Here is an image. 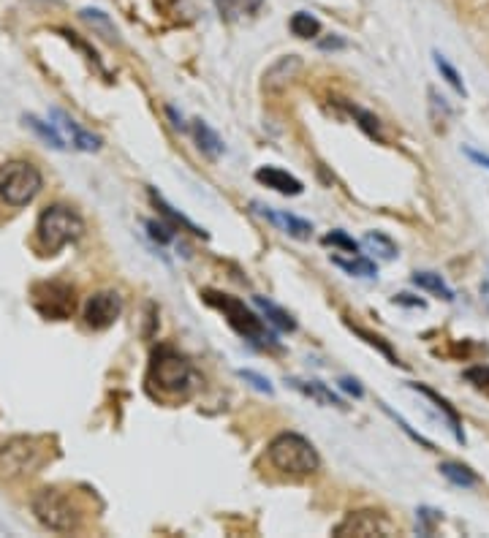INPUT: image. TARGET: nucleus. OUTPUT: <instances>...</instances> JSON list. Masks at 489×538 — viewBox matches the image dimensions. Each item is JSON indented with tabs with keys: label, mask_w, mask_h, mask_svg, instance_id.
<instances>
[{
	"label": "nucleus",
	"mask_w": 489,
	"mask_h": 538,
	"mask_svg": "<svg viewBox=\"0 0 489 538\" xmlns=\"http://www.w3.org/2000/svg\"><path fill=\"white\" fill-rule=\"evenodd\" d=\"M267 460L272 468L286 476H310L321 468L316 446L299 433L275 435L267 446Z\"/></svg>",
	"instance_id": "f257e3e1"
},
{
	"label": "nucleus",
	"mask_w": 489,
	"mask_h": 538,
	"mask_svg": "<svg viewBox=\"0 0 489 538\" xmlns=\"http://www.w3.org/2000/svg\"><path fill=\"white\" fill-rule=\"evenodd\" d=\"M204 302L212 305L215 310H221L223 318L229 321V327L237 335L245 337V340H250V343H256L261 348L275 346V335L269 332L267 324L242 299L231 297V294H221V291H204Z\"/></svg>",
	"instance_id": "f03ea898"
},
{
	"label": "nucleus",
	"mask_w": 489,
	"mask_h": 538,
	"mask_svg": "<svg viewBox=\"0 0 489 538\" xmlns=\"http://www.w3.org/2000/svg\"><path fill=\"white\" fill-rule=\"evenodd\" d=\"M82 234H85V221L79 218V212H74L66 204H52L47 210H41L39 223H36V237L47 253H58L71 242H77Z\"/></svg>",
	"instance_id": "7ed1b4c3"
},
{
	"label": "nucleus",
	"mask_w": 489,
	"mask_h": 538,
	"mask_svg": "<svg viewBox=\"0 0 489 538\" xmlns=\"http://www.w3.org/2000/svg\"><path fill=\"white\" fill-rule=\"evenodd\" d=\"M30 509L44 528L55 530V533H74L82 525V511H79L77 500L55 487L36 492L30 500Z\"/></svg>",
	"instance_id": "20e7f679"
},
{
	"label": "nucleus",
	"mask_w": 489,
	"mask_h": 538,
	"mask_svg": "<svg viewBox=\"0 0 489 538\" xmlns=\"http://www.w3.org/2000/svg\"><path fill=\"white\" fill-rule=\"evenodd\" d=\"M150 384L163 394H188L193 386V365L174 348H158L150 362Z\"/></svg>",
	"instance_id": "39448f33"
},
{
	"label": "nucleus",
	"mask_w": 489,
	"mask_h": 538,
	"mask_svg": "<svg viewBox=\"0 0 489 538\" xmlns=\"http://www.w3.org/2000/svg\"><path fill=\"white\" fill-rule=\"evenodd\" d=\"M44 177L30 161H9L0 166V202L25 207L39 196Z\"/></svg>",
	"instance_id": "423d86ee"
},
{
	"label": "nucleus",
	"mask_w": 489,
	"mask_h": 538,
	"mask_svg": "<svg viewBox=\"0 0 489 538\" xmlns=\"http://www.w3.org/2000/svg\"><path fill=\"white\" fill-rule=\"evenodd\" d=\"M41 460H44V449H41L39 438H33V435H17L0 446V468L9 476L36 471Z\"/></svg>",
	"instance_id": "0eeeda50"
},
{
	"label": "nucleus",
	"mask_w": 489,
	"mask_h": 538,
	"mask_svg": "<svg viewBox=\"0 0 489 538\" xmlns=\"http://www.w3.org/2000/svg\"><path fill=\"white\" fill-rule=\"evenodd\" d=\"M123 313V297L117 291H96L85 302V324L96 332L115 327Z\"/></svg>",
	"instance_id": "6e6552de"
},
{
	"label": "nucleus",
	"mask_w": 489,
	"mask_h": 538,
	"mask_svg": "<svg viewBox=\"0 0 489 538\" xmlns=\"http://www.w3.org/2000/svg\"><path fill=\"white\" fill-rule=\"evenodd\" d=\"M33 305L39 308L41 316L47 318H68L74 313V289L63 283H41L33 289Z\"/></svg>",
	"instance_id": "1a4fd4ad"
},
{
	"label": "nucleus",
	"mask_w": 489,
	"mask_h": 538,
	"mask_svg": "<svg viewBox=\"0 0 489 538\" xmlns=\"http://www.w3.org/2000/svg\"><path fill=\"white\" fill-rule=\"evenodd\" d=\"M392 533V525L384 514L378 511H351L340 525L335 528V536L346 538V536H389Z\"/></svg>",
	"instance_id": "9d476101"
},
{
	"label": "nucleus",
	"mask_w": 489,
	"mask_h": 538,
	"mask_svg": "<svg viewBox=\"0 0 489 538\" xmlns=\"http://www.w3.org/2000/svg\"><path fill=\"white\" fill-rule=\"evenodd\" d=\"M256 180H259L264 188H272V191L283 193V196H299L305 191V185L299 183L294 174H288L286 169H278V166H261L256 172Z\"/></svg>",
	"instance_id": "9b49d317"
},
{
	"label": "nucleus",
	"mask_w": 489,
	"mask_h": 538,
	"mask_svg": "<svg viewBox=\"0 0 489 538\" xmlns=\"http://www.w3.org/2000/svg\"><path fill=\"white\" fill-rule=\"evenodd\" d=\"M299 68H302V58H297V55H286V58L275 60L272 66L264 71V87L267 90H283V87H288V82L297 77Z\"/></svg>",
	"instance_id": "f8f14e48"
},
{
	"label": "nucleus",
	"mask_w": 489,
	"mask_h": 538,
	"mask_svg": "<svg viewBox=\"0 0 489 538\" xmlns=\"http://www.w3.org/2000/svg\"><path fill=\"white\" fill-rule=\"evenodd\" d=\"M52 117H55L60 128H63L68 136H71V145L74 147L85 150V153H96L98 147H101V139L90 134V131H85V128H82V125H79L74 117L66 115L63 109H52Z\"/></svg>",
	"instance_id": "ddd939ff"
},
{
	"label": "nucleus",
	"mask_w": 489,
	"mask_h": 538,
	"mask_svg": "<svg viewBox=\"0 0 489 538\" xmlns=\"http://www.w3.org/2000/svg\"><path fill=\"white\" fill-rule=\"evenodd\" d=\"M259 212L278 226L280 231H286L291 237H297V240H310V234H313V223L302 221L297 215H288V212H278L272 210V207H259Z\"/></svg>",
	"instance_id": "4468645a"
},
{
	"label": "nucleus",
	"mask_w": 489,
	"mask_h": 538,
	"mask_svg": "<svg viewBox=\"0 0 489 538\" xmlns=\"http://www.w3.org/2000/svg\"><path fill=\"white\" fill-rule=\"evenodd\" d=\"M264 6V0H215V9L223 22H242L256 17Z\"/></svg>",
	"instance_id": "2eb2a0df"
},
{
	"label": "nucleus",
	"mask_w": 489,
	"mask_h": 538,
	"mask_svg": "<svg viewBox=\"0 0 489 538\" xmlns=\"http://www.w3.org/2000/svg\"><path fill=\"white\" fill-rule=\"evenodd\" d=\"M150 202H153L155 207H158V212H161L166 221L172 223L174 229H185V231H191V234H196V237H207V231L199 229V226H196L193 221H188V218H185V215L180 210H174L172 204L166 202L161 193H155L153 188H150Z\"/></svg>",
	"instance_id": "dca6fc26"
},
{
	"label": "nucleus",
	"mask_w": 489,
	"mask_h": 538,
	"mask_svg": "<svg viewBox=\"0 0 489 538\" xmlns=\"http://www.w3.org/2000/svg\"><path fill=\"white\" fill-rule=\"evenodd\" d=\"M332 264L343 269V272H348V275H356V278H375V272H378L373 261L359 256V253H348V256L335 253V256H332Z\"/></svg>",
	"instance_id": "f3484780"
},
{
	"label": "nucleus",
	"mask_w": 489,
	"mask_h": 538,
	"mask_svg": "<svg viewBox=\"0 0 489 538\" xmlns=\"http://www.w3.org/2000/svg\"><path fill=\"white\" fill-rule=\"evenodd\" d=\"M253 302H256V308H259L261 313L267 316L269 324H272V327H278L280 332H294V329H297V321L291 318V313H286L283 308H278L275 302H269V299H264V297H256Z\"/></svg>",
	"instance_id": "a211bd4d"
},
{
	"label": "nucleus",
	"mask_w": 489,
	"mask_h": 538,
	"mask_svg": "<svg viewBox=\"0 0 489 538\" xmlns=\"http://www.w3.org/2000/svg\"><path fill=\"white\" fill-rule=\"evenodd\" d=\"M291 384L297 386L302 394H307V397H313L316 403L329 405V408H346V405H343V400H340V397H337L332 389H326L321 381H291Z\"/></svg>",
	"instance_id": "6ab92c4d"
},
{
	"label": "nucleus",
	"mask_w": 489,
	"mask_h": 538,
	"mask_svg": "<svg viewBox=\"0 0 489 538\" xmlns=\"http://www.w3.org/2000/svg\"><path fill=\"white\" fill-rule=\"evenodd\" d=\"M193 136H196V145L202 150L204 155H210V158H218L223 153V142L221 136L212 131L210 125L204 123V120H196L193 123Z\"/></svg>",
	"instance_id": "aec40b11"
},
{
	"label": "nucleus",
	"mask_w": 489,
	"mask_h": 538,
	"mask_svg": "<svg viewBox=\"0 0 489 538\" xmlns=\"http://www.w3.org/2000/svg\"><path fill=\"white\" fill-rule=\"evenodd\" d=\"M362 245L373 253L375 259H381V261L397 259V245H394L386 234H381V231H370L365 240H362Z\"/></svg>",
	"instance_id": "412c9836"
},
{
	"label": "nucleus",
	"mask_w": 489,
	"mask_h": 538,
	"mask_svg": "<svg viewBox=\"0 0 489 538\" xmlns=\"http://www.w3.org/2000/svg\"><path fill=\"white\" fill-rule=\"evenodd\" d=\"M413 283H416L419 289L435 294V297L446 299V302L454 299V291H451L449 286H446V280H443L441 275H435V272H416V275H413Z\"/></svg>",
	"instance_id": "4be33fe9"
},
{
	"label": "nucleus",
	"mask_w": 489,
	"mask_h": 538,
	"mask_svg": "<svg viewBox=\"0 0 489 538\" xmlns=\"http://www.w3.org/2000/svg\"><path fill=\"white\" fill-rule=\"evenodd\" d=\"M25 123H28L30 128H33V131H36V134H39L49 147H55V150H66V139H63V134H60L58 128H55L52 123H44V120L36 115L25 117Z\"/></svg>",
	"instance_id": "5701e85b"
},
{
	"label": "nucleus",
	"mask_w": 489,
	"mask_h": 538,
	"mask_svg": "<svg viewBox=\"0 0 489 538\" xmlns=\"http://www.w3.org/2000/svg\"><path fill=\"white\" fill-rule=\"evenodd\" d=\"M288 28H291V33L297 39H316L318 33H321V22L313 14H307V11H297L291 17V22H288Z\"/></svg>",
	"instance_id": "b1692460"
},
{
	"label": "nucleus",
	"mask_w": 489,
	"mask_h": 538,
	"mask_svg": "<svg viewBox=\"0 0 489 538\" xmlns=\"http://www.w3.org/2000/svg\"><path fill=\"white\" fill-rule=\"evenodd\" d=\"M413 389H416V392H422L424 397H430L432 403L438 405V411H441V414L446 416V422L451 424V430H454V435H457V438H460V441H462V424H460V416H457V411H454V408H451V405L446 403L443 397H438V394L432 392V389H427V386L413 384Z\"/></svg>",
	"instance_id": "393cba45"
},
{
	"label": "nucleus",
	"mask_w": 489,
	"mask_h": 538,
	"mask_svg": "<svg viewBox=\"0 0 489 538\" xmlns=\"http://www.w3.org/2000/svg\"><path fill=\"white\" fill-rule=\"evenodd\" d=\"M343 109H346L348 115L354 117L356 123H359V128L365 131L367 136H373V139H381V120L375 115H370V112H365L362 106H354L348 104V101H343Z\"/></svg>",
	"instance_id": "a878e982"
},
{
	"label": "nucleus",
	"mask_w": 489,
	"mask_h": 538,
	"mask_svg": "<svg viewBox=\"0 0 489 538\" xmlns=\"http://www.w3.org/2000/svg\"><path fill=\"white\" fill-rule=\"evenodd\" d=\"M441 473L451 484H457V487H476L479 484V476L465 468V465H457V462H443Z\"/></svg>",
	"instance_id": "bb28decb"
},
{
	"label": "nucleus",
	"mask_w": 489,
	"mask_h": 538,
	"mask_svg": "<svg viewBox=\"0 0 489 538\" xmlns=\"http://www.w3.org/2000/svg\"><path fill=\"white\" fill-rule=\"evenodd\" d=\"M430 109H432V123H435V128H438V131L446 128V123H449V117H451V109H449V104H446V98L438 96L435 90H430Z\"/></svg>",
	"instance_id": "cd10ccee"
},
{
	"label": "nucleus",
	"mask_w": 489,
	"mask_h": 538,
	"mask_svg": "<svg viewBox=\"0 0 489 538\" xmlns=\"http://www.w3.org/2000/svg\"><path fill=\"white\" fill-rule=\"evenodd\" d=\"M435 66H438V71L443 74V79H446V82H449V85L457 90V93H462V96H465V85H462V77L457 74V68L451 66L449 60L443 58V55H435Z\"/></svg>",
	"instance_id": "c85d7f7f"
},
{
	"label": "nucleus",
	"mask_w": 489,
	"mask_h": 538,
	"mask_svg": "<svg viewBox=\"0 0 489 538\" xmlns=\"http://www.w3.org/2000/svg\"><path fill=\"white\" fill-rule=\"evenodd\" d=\"M324 245L340 248L343 253H359V242H356L354 237H348L346 231H332V234H326Z\"/></svg>",
	"instance_id": "c756f323"
},
{
	"label": "nucleus",
	"mask_w": 489,
	"mask_h": 538,
	"mask_svg": "<svg viewBox=\"0 0 489 538\" xmlns=\"http://www.w3.org/2000/svg\"><path fill=\"white\" fill-rule=\"evenodd\" d=\"M147 229H150V237L155 242H161V245H169L174 240V226L172 223H161V221H150L147 223Z\"/></svg>",
	"instance_id": "7c9ffc66"
},
{
	"label": "nucleus",
	"mask_w": 489,
	"mask_h": 538,
	"mask_svg": "<svg viewBox=\"0 0 489 538\" xmlns=\"http://www.w3.org/2000/svg\"><path fill=\"white\" fill-rule=\"evenodd\" d=\"M465 378H468L476 389L489 394V367H470L468 373H465Z\"/></svg>",
	"instance_id": "2f4dec72"
},
{
	"label": "nucleus",
	"mask_w": 489,
	"mask_h": 538,
	"mask_svg": "<svg viewBox=\"0 0 489 538\" xmlns=\"http://www.w3.org/2000/svg\"><path fill=\"white\" fill-rule=\"evenodd\" d=\"M240 375H242V378H245V381H250V384L256 386L259 392L272 394V386H269V381H267V378H261L259 373H253V370H240Z\"/></svg>",
	"instance_id": "473e14b6"
},
{
	"label": "nucleus",
	"mask_w": 489,
	"mask_h": 538,
	"mask_svg": "<svg viewBox=\"0 0 489 538\" xmlns=\"http://www.w3.org/2000/svg\"><path fill=\"white\" fill-rule=\"evenodd\" d=\"M340 386H343L346 392L354 394V397H362V386H359V381H354V378H343V381H340Z\"/></svg>",
	"instance_id": "72a5a7b5"
},
{
	"label": "nucleus",
	"mask_w": 489,
	"mask_h": 538,
	"mask_svg": "<svg viewBox=\"0 0 489 538\" xmlns=\"http://www.w3.org/2000/svg\"><path fill=\"white\" fill-rule=\"evenodd\" d=\"M394 305H411V308H424L422 299H408V294H397V297H394Z\"/></svg>",
	"instance_id": "f704fd0d"
},
{
	"label": "nucleus",
	"mask_w": 489,
	"mask_h": 538,
	"mask_svg": "<svg viewBox=\"0 0 489 538\" xmlns=\"http://www.w3.org/2000/svg\"><path fill=\"white\" fill-rule=\"evenodd\" d=\"M343 47H346V41H343V39L321 41V49H343Z\"/></svg>",
	"instance_id": "c9c22d12"
},
{
	"label": "nucleus",
	"mask_w": 489,
	"mask_h": 538,
	"mask_svg": "<svg viewBox=\"0 0 489 538\" xmlns=\"http://www.w3.org/2000/svg\"><path fill=\"white\" fill-rule=\"evenodd\" d=\"M468 155L473 158V161H476V164L487 166V169H489V155H481V153H476V150H468Z\"/></svg>",
	"instance_id": "e433bc0d"
}]
</instances>
